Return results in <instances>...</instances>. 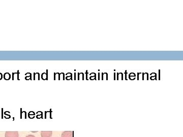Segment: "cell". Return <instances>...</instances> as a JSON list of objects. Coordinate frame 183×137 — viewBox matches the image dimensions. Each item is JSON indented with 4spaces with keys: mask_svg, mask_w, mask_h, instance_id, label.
I'll use <instances>...</instances> for the list:
<instances>
[{
    "mask_svg": "<svg viewBox=\"0 0 183 137\" xmlns=\"http://www.w3.org/2000/svg\"><path fill=\"white\" fill-rule=\"evenodd\" d=\"M5 137H18V132H6L5 133Z\"/></svg>",
    "mask_w": 183,
    "mask_h": 137,
    "instance_id": "6da1fadb",
    "label": "cell"
},
{
    "mask_svg": "<svg viewBox=\"0 0 183 137\" xmlns=\"http://www.w3.org/2000/svg\"><path fill=\"white\" fill-rule=\"evenodd\" d=\"M53 135L52 131H41V137H51Z\"/></svg>",
    "mask_w": 183,
    "mask_h": 137,
    "instance_id": "7a4b0ae2",
    "label": "cell"
},
{
    "mask_svg": "<svg viewBox=\"0 0 183 137\" xmlns=\"http://www.w3.org/2000/svg\"><path fill=\"white\" fill-rule=\"evenodd\" d=\"M61 137H73L72 131H64L61 135Z\"/></svg>",
    "mask_w": 183,
    "mask_h": 137,
    "instance_id": "3957f363",
    "label": "cell"
},
{
    "mask_svg": "<svg viewBox=\"0 0 183 137\" xmlns=\"http://www.w3.org/2000/svg\"><path fill=\"white\" fill-rule=\"evenodd\" d=\"M4 78L6 80H9L10 78V75L8 73H6L4 74Z\"/></svg>",
    "mask_w": 183,
    "mask_h": 137,
    "instance_id": "277c9868",
    "label": "cell"
},
{
    "mask_svg": "<svg viewBox=\"0 0 183 137\" xmlns=\"http://www.w3.org/2000/svg\"><path fill=\"white\" fill-rule=\"evenodd\" d=\"M26 137H36L35 136L32 135H29L26 136Z\"/></svg>",
    "mask_w": 183,
    "mask_h": 137,
    "instance_id": "5b68a950",
    "label": "cell"
},
{
    "mask_svg": "<svg viewBox=\"0 0 183 137\" xmlns=\"http://www.w3.org/2000/svg\"><path fill=\"white\" fill-rule=\"evenodd\" d=\"M2 78V74L1 73H0V80Z\"/></svg>",
    "mask_w": 183,
    "mask_h": 137,
    "instance_id": "8992f818",
    "label": "cell"
}]
</instances>
